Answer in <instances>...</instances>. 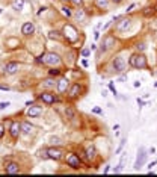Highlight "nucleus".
<instances>
[{"label":"nucleus","mask_w":157,"mask_h":177,"mask_svg":"<svg viewBox=\"0 0 157 177\" xmlns=\"http://www.w3.org/2000/svg\"><path fill=\"white\" fill-rule=\"evenodd\" d=\"M129 65L133 68H138V70H147L148 68V61L145 58L144 53H133L129 59Z\"/></svg>","instance_id":"nucleus-1"},{"label":"nucleus","mask_w":157,"mask_h":177,"mask_svg":"<svg viewBox=\"0 0 157 177\" xmlns=\"http://www.w3.org/2000/svg\"><path fill=\"white\" fill-rule=\"evenodd\" d=\"M62 36L67 40V42L76 44L78 41V30L71 23H67L63 26V29H62Z\"/></svg>","instance_id":"nucleus-2"},{"label":"nucleus","mask_w":157,"mask_h":177,"mask_svg":"<svg viewBox=\"0 0 157 177\" xmlns=\"http://www.w3.org/2000/svg\"><path fill=\"white\" fill-rule=\"evenodd\" d=\"M43 58H44V64H45V65H50V67H58V65L62 64L61 56H59L58 53H54V51H47V53H44Z\"/></svg>","instance_id":"nucleus-3"},{"label":"nucleus","mask_w":157,"mask_h":177,"mask_svg":"<svg viewBox=\"0 0 157 177\" xmlns=\"http://www.w3.org/2000/svg\"><path fill=\"white\" fill-rule=\"evenodd\" d=\"M38 99L43 101L44 105H47V106H52V105H54L58 101L56 94L52 93V91H43V93H39L38 94Z\"/></svg>","instance_id":"nucleus-4"},{"label":"nucleus","mask_w":157,"mask_h":177,"mask_svg":"<svg viewBox=\"0 0 157 177\" xmlns=\"http://www.w3.org/2000/svg\"><path fill=\"white\" fill-rule=\"evenodd\" d=\"M147 158H148V154H147V150H145V147H139V150H138V156H136V162H134V169L138 171L144 165H145V162H147Z\"/></svg>","instance_id":"nucleus-5"},{"label":"nucleus","mask_w":157,"mask_h":177,"mask_svg":"<svg viewBox=\"0 0 157 177\" xmlns=\"http://www.w3.org/2000/svg\"><path fill=\"white\" fill-rule=\"evenodd\" d=\"M131 24H133L131 18H124V17H121V18H119V21H118V23H116V26H115V29H116V32H119V34H124V32L130 30Z\"/></svg>","instance_id":"nucleus-6"},{"label":"nucleus","mask_w":157,"mask_h":177,"mask_svg":"<svg viewBox=\"0 0 157 177\" xmlns=\"http://www.w3.org/2000/svg\"><path fill=\"white\" fill-rule=\"evenodd\" d=\"M125 67H127V64H125L124 58H122V56H115L114 61H112V68H114L115 73H118V74L124 73Z\"/></svg>","instance_id":"nucleus-7"},{"label":"nucleus","mask_w":157,"mask_h":177,"mask_svg":"<svg viewBox=\"0 0 157 177\" xmlns=\"http://www.w3.org/2000/svg\"><path fill=\"white\" fill-rule=\"evenodd\" d=\"M82 91H83L82 85L76 82V83L70 85V88H68V91H67V95H68V99H71V100H76L78 95L82 94Z\"/></svg>","instance_id":"nucleus-8"},{"label":"nucleus","mask_w":157,"mask_h":177,"mask_svg":"<svg viewBox=\"0 0 157 177\" xmlns=\"http://www.w3.org/2000/svg\"><path fill=\"white\" fill-rule=\"evenodd\" d=\"M65 162H67V165L71 167L73 169H78L80 167H82V160H80V158H78L76 153H70V154L67 156Z\"/></svg>","instance_id":"nucleus-9"},{"label":"nucleus","mask_w":157,"mask_h":177,"mask_svg":"<svg viewBox=\"0 0 157 177\" xmlns=\"http://www.w3.org/2000/svg\"><path fill=\"white\" fill-rule=\"evenodd\" d=\"M70 80L67 79V77H61V79H58L56 80V91L59 94H65L68 91V88H70Z\"/></svg>","instance_id":"nucleus-10"},{"label":"nucleus","mask_w":157,"mask_h":177,"mask_svg":"<svg viewBox=\"0 0 157 177\" xmlns=\"http://www.w3.org/2000/svg\"><path fill=\"white\" fill-rule=\"evenodd\" d=\"M115 46V36L112 35H106L104 38H103V41H101V46H100V51H107L110 50L112 47Z\"/></svg>","instance_id":"nucleus-11"},{"label":"nucleus","mask_w":157,"mask_h":177,"mask_svg":"<svg viewBox=\"0 0 157 177\" xmlns=\"http://www.w3.org/2000/svg\"><path fill=\"white\" fill-rule=\"evenodd\" d=\"M47 154H48V159H53V160H56V162L63 158V152H62L61 148H58V147L47 148Z\"/></svg>","instance_id":"nucleus-12"},{"label":"nucleus","mask_w":157,"mask_h":177,"mask_svg":"<svg viewBox=\"0 0 157 177\" xmlns=\"http://www.w3.org/2000/svg\"><path fill=\"white\" fill-rule=\"evenodd\" d=\"M21 133V123H18V121H12L11 123V127H9V135L12 139H17L18 136Z\"/></svg>","instance_id":"nucleus-13"},{"label":"nucleus","mask_w":157,"mask_h":177,"mask_svg":"<svg viewBox=\"0 0 157 177\" xmlns=\"http://www.w3.org/2000/svg\"><path fill=\"white\" fill-rule=\"evenodd\" d=\"M41 114H43V106H38V105H32L27 109V117H30V118L39 117Z\"/></svg>","instance_id":"nucleus-14"},{"label":"nucleus","mask_w":157,"mask_h":177,"mask_svg":"<svg viewBox=\"0 0 157 177\" xmlns=\"http://www.w3.org/2000/svg\"><path fill=\"white\" fill-rule=\"evenodd\" d=\"M18 68H20V64L15 62V61H12V62H8V64L5 65V73L9 74V76H12V74H15L18 71Z\"/></svg>","instance_id":"nucleus-15"},{"label":"nucleus","mask_w":157,"mask_h":177,"mask_svg":"<svg viewBox=\"0 0 157 177\" xmlns=\"http://www.w3.org/2000/svg\"><path fill=\"white\" fill-rule=\"evenodd\" d=\"M21 34L29 36V35H33L35 34V24L32 21H26L24 24L21 26Z\"/></svg>","instance_id":"nucleus-16"},{"label":"nucleus","mask_w":157,"mask_h":177,"mask_svg":"<svg viewBox=\"0 0 157 177\" xmlns=\"http://www.w3.org/2000/svg\"><path fill=\"white\" fill-rule=\"evenodd\" d=\"M85 156H86V160H89V162H92V160L97 158V148L95 145H88L86 150H85Z\"/></svg>","instance_id":"nucleus-17"},{"label":"nucleus","mask_w":157,"mask_h":177,"mask_svg":"<svg viewBox=\"0 0 157 177\" xmlns=\"http://www.w3.org/2000/svg\"><path fill=\"white\" fill-rule=\"evenodd\" d=\"M5 171L8 174H17V173H20V165H18L17 162H8L5 165Z\"/></svg>","instance_id":"nucleus-18"},{"label":"nucleus","mask_w":157,"mask_h":177,"mask_svg":"<svg viewBox=\"0 0 157 177\" xmlns=\"http://www.w3.org/2000/svg\"><path fill=\"white\" fill-rule=\"evenodd\" d=\"M74 17L77 18V21H85V18H86V12H85L83 6H82V8L76 9V12H74Z\"/></svg>","instance_id":"nucleus-19"},{"label":"nucleus","mask_w":157,"mask_h":177,"mask_svg":"<svg viewBox=\"0 0 157 177\" xmlns=\"http://www.w3.org/2000/svg\"><path fill=\"white\" fill-rule=\"evenodd\" d=\"M33 129H35V127L32 126L30 123H27V121L21 123V132H23V133H26V135H30V133L33 132Z\"/></svg>","instance_id":"nucleus-20"},{"label":"nucleus","mask_w":157,"mask_h":177,"mask_svg":"<svg viewBox=\"0 0 157 177\" xmlns=\"http://www.w3.org/2000/svg\"><path fill=\"white\" fill-rule=\"evenodd\" d=\"M11 6H12V9H15V11H23V8H24V0H12L11 2Z\"/></svg>","instance_id":"nucleus-21"},{"label":"nucleus","mask_w":157,"mask_h":177,"mask_svg":"<svg viewBox=\"0 0 157 177\" xmlns=\"http://www.w3.org/2000/svg\"><path fill=\"white\" fill-rule=\"evenodd\" d=\"M41 86H43V88H48V89H54V88H56V82H54L53 79H45V80H43Z\"/></svg>","instance_id":"nucleus-22"},{"label":"nucleus","mask_w":157,"mask_h":177,"mask_svg":"<svg viewBox=\"0 0 157 177\" xmlns=\"http://www.w3.org/2000/svg\"><path fill=\"white\" fill-rule=\"evenodd\" d=\"M65 118L67 120H74L76 118V110L73 109V108H70V106H67L65 108Z\"/></svg>","instance_id":"nucleus-23"},{"label":"nucleus","mask_w":157,"mask_h":177,"mask_svg":"<svg viewBox=\"0 0 157 177\" xmlns=\"http://www.w3.org/2000/svg\"><path fill=\"white\" fill-rule=\"evenodd\" d=\"M48 38H50V40H58V41H61L63 36H62L58 30H50V32H48Z\"/></svg>","instance_id":"nucleus-24"},{"label":"nucleus","mask_w":157,"mask_h":177,"mask_svg":"<svg viewBox=\"0 0 157 177\" xmlns=\"http://www.w3.org/2000/svg\"><path fill=\"white\" fill-rule=\"evenodd\" d=\"M109 5V0H95V6L98 9H106Z\"/></svg>","instance_id":"nucleus-25"},{"label":"nucleus","mask_w":157,"mask_h":177,"mask_svg":"<svg viewBox=\"0 0 157 177\" xmlns=\"http://www.w3.org/2000/svg\"><path fill=\"white\" fill-rule=\"evenodd\" d=\"M61 12H62V14H63V15H67V17H68V18H71V17H73V12H71V9L68 8V6H65V5H63V6H62V8H61Z\"/></svg>","instance_id":"nucleus-26"},{"label":"nucleus","mask_w":157,"mask_h":177,"mask_svg":"<svg viewBox=\"0 0 157 177\" xmlns=\"http://www.w3.org/2000/svg\"><path fill=\"white\" fill-rule=\"evenodd\" d=\"M38 158H41L43 160L48 159V154H47V148H43V150H39V152H38Z\"/></svg>","instance_id":"nucleus-27"},{"label":"nucleus","mask_w":157,"mask_h":177,"mask_svg":"<svg viewBox=\"0 0 157 177\" xmlns=\"http://www.w3.org/2000/svg\"><path fill=\"white\" fill-rule=\"evenodd\" d=\"M144 15L145 17H153L154 15V8L151 6V8H145L144 9Z\"/></svg>","instance_id":"nucleus-28"},{"label":"nucleus","mask_w":157,"mask_h":177,"mask_svg":"<svg viewBox=\"0 0 157 177\" xmlns=\"http://www.w3.org/2000/svg\"><path fill=\"white\" fill-rule=\"evenodd\" d=\"M48 74L52 77H56L61 74V70H59V68H50V70H48Z\"/></svg>","instance_id":"nucleus-29"},{"label":"nucleus","mask_w":157,"mask_h":177,"mask_svg":"<svg viewBox=\"0 0 157 177\" xmlns=\"http://www.w3.org/2000/svg\"><path fill=\"white\" fill-rule=\"evenodd\" d=\"M145 49H147L145 42H138V44H136V50L140 51V53H142V51H145Z\"/></svg>","instance_id":"nucleus-30"},{"label":"nucleus","mask_w":157,"mask_h":177,"mask_svg":"<svg viewBox=\"0 0 157 177\" xmlns=\"http://www.w3.org/2000/svg\"><path fill=\"white\" fill-rule=\"evenodd\" d=\"M70 2L76 6V8H82V6H83V0H70Z\"/></svg>","instance_id":"nucleus-31"},{"label":"nucleus","mask_w":157,"mask_h":177,"mask_svg":"<svg viewBox=\"0 0 157 177\" xmlns=\"http://www.w3.org/2000/svg\"><path fill=\"white\" fill-rule=\"evenodd\" d=\"M50 142H53L54 145H58V144H61V138H58V136H52V138H50Z\"/></svg>","instance_id":"nucleus-32"},{"label":"nucleus","mask_w":157,"mask_h":177,"mask_svg":"<svg viewBox=\"0 0 157 177\" xmlns=\"http://www.w3.org/2000/svg\"><path fill=\"white\" fill-rule=\"evenodd\" d=\"M89 55H91V49H83V50H82V56H83V58H88Z\"/></svg>","instance_id":"nucleus-33"},{"label":"nucleus","mask_w":157,"mask_h":177,"mask_svg":"<svg viewBox=\"0 0 157 177\" xmlns=\"http://www.w3.org/2000/svg\"><path fill=\"white\" fill-rule=\"evenodd\" d=\"M107 86H109V89H110V91H112L115 95H118V93H116V88H115V85L112 83V82H109V85H107Z\"/></svg>","instance_id":"nucleus-34"},{"label":"nucleus","mask_w":157,"mask_h":177,"mask_svg":"<svg viewBox=\"0 0 157 177\" xmlns=\"http://www.w3.org/2000/svg\"><path fill=\"white\" fill-rule=\"evenodd\" d=\"M9 105H11L9 101H2V103H0V109H6Z\"/></svg>","instance_id":"nucleus-35"},{"label":"nucleus","mask_w":157,"mask_h":177,"mask_svg":"<svg viewBox=\"0 0 157 177\" xmlns=\"http://www.w3.org/2000/svg\"><path fill=\"white\" fill-rule=\"evenodd\" d=\"M136 101H138V105H139V109L142 108V106H145V105H147V103H145V101L142 100V99H139V97L136 99Z\"/></svg>","instance_id":"nucleus-36"},{"label":"nucleus","mask_w":157,"mask_h":177,"mask_svg":"<svg viewBox=\"0 0 157 177\" xmlns=\"http://www.w3.org/2000/svg\"><path fill=\"white\" fill-rule=\"evenodd\" d=\"M92 112H94V114H98V115H101V114H103V109H101V108H94Z\"/></svg>","instance_id":"nucleus-37"},{"label":"nucleus","mask_w":157,"mask_h":177,"mask_svg":"<svg viewBox=\"0 0 157 177\" xmlns=\"http://www.w3.org/2000/svg\"><path fill=\"white\" fill-rule=\"evenodd\" d=\"M114 24V20H112V21H109V23H107V24H104L103 26V30H107V29H109V27H110V26Z\"/></svg>","instance_id":"nucleus-38"},{"label":"nucleus","mask_w":157,"mask_h":177,"mask_svg":"<svg viewBox=\"0 0 157 177\" xmlns=\"http://www.w3.org/2000/svg\"><path fill=\"white\" fill-rule=\"evenodd\" d=\"M45 11H47V8H45V6L39 8V11H38V15H41V14H43V12H45Z\"/></svg>","instance_id":"nucleus-39"},{"label":"nucleus","mask_w":157,"mask_h":177,"mask_svg":"<svg viewBox=\"0 0 157 177\" xmlns=\"http://www.w3.org/2000/svg\"><path fill=\"white\" fill-rule=\"evenodd\" d=\"M5 135V129H3V124H0V138Z\"/></svg>","instance_id":"nucleus-40"},{"label":"nucleus","mask_w":157,"mask_h":177,"mask_svg":"<svg viewBox=\"0 0 157 177\" xmlns=\"http://www.w3.org/2000/svg\"><path fill=\"white\" fill-rule=\"evenodd\" d=\"M94 38H95V40H98V38H100V30H98V29H97L95 32H94Z\"/></svg>","instance_id":"nucleus-41"},{"label":"nucleus","mask_w":157,"mask_h":177,"mask_svg":"<svg viewBox=\"0 0 157 177\" xmlns=\"http://www.w3.org/2000/svg\"><path fill=\"white\" fill-rule=\"evenodd\" d=\"M110 2H112L114 5H121V3L124 2V0H110Z\"/></svg>","instance_id":"nucleus-42"},{"label":"nucleus","mask_w":157,"mask_h":177,"mask_svg":"<svg viewBox=\"0 0 157 177\" xmlns=\"http://www.w3.org/2000/svg\"><path fill=\"white\" fill-rule=\"evenodd\" d=\"M110 171V165H106V168H104V174H107Z\"/></svg>","instance_id":"nucleus-43"},{"label":"nucleus","mask_w":157,"mask_h":177,"mask_svg":"<svg viewBox=\"0 0 157 177\" xmlns=\"http://www.w3.org/2000/svg\"><path fill=\"white\" fill-rule=\"evenodd\" d=\"M133 9H134V5H133V3H131L130 6H129V8H127V12H130V11H133Z\"/></svg>","instance_id":"nucleus-44"},{"label":"nucleus","mask_w":157,"mask_h":177,"mask_svg":"<svg viewBox=\"0 0 157 177\" xmlns=\"http://www.w3.org/2000/svg\"><path fill=\"white\" fill-rule=\"evenodd\" d=\"M133 86H134V88H139V86H140V82H134V83H133Z\"/></svg>","instance_id":"nucleus-45"},{"label":"nucleus","mask_w":157,"mask_h":177,"mask_svg":"<svg viewBox=\"0 0 157 177\" xmlns=\"http://www.w3.org/2000/svg\"><path fill=\"white\" fill-rule=\"evenodd\" d=\"M154 165H156V162H151V164H148V168L151 169V168H153V167H154Z\"/></svg>","instance_id":"nucleus-46"},{"label":"nucleus","mask_w":157,"mask_h":177,"mask_svg":"<svg viewBox=\"0 0 157 177\" xmlns=\"http://www.w3.org/2000/svg\"><path fill=\"white\" fill-rule=\"evenodd\" d=\"M82 64H83V67H88V61H86V59H83V62H82Z\"/></svg>","instance_id":"nucleus-47"},{"label":"nucleus","mask_w":157,"mask_h":177,"mask_svg":"<svg viewBox=\"0 0 157 177\" xmlns=\"http://www.w3.org/2000/svg\"><path fill=\"white\" fill-rule=\"evenodd\" d=\"M125 79H127V77H125V76H121V77H119V82H124Z\"/></svg>","instance_id":"nucleus-48"},{"label":"nucleus","mask_w":157,"mask_h":177,"mask_svg":"<svg viewBox=\"0 0 157 177\" xmlns=\"http://www.w3.org/2000/svg\"><path fill=\"white\" fill-rule=\"evenodd\" d=\"M62 2H63V3H68V2H70V0H62Z\"/></svg>","instance_id":"nucleus-49"},{"label":"nucleus","mask_w":157,"mask_h":177,"mask_svg":"<svg viewBox=\"0 0 157 177\" xmlns=\"http://www.w3.org/2000/svg\"><path fill=\"white\" fill-rule=\"evenodd\" d=\"M154 86H156V88H157V82H156V83H154Z\"/></svg>","instance_id":"nucleus-50"}]
</instances>
